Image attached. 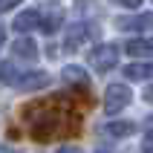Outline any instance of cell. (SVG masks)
I'll list each match as a JSON object with an SVG mask.
<instances>
[{
  "instance_id": "cell-10",
  "label": "cell",
  "mask_w": 153,
  "mask_h": 153,
  "mask_svg": "<svg viewBox=\"0 0 153 153\" xmlns=\"http://www.w3.org/2000/svg\"><path fill=\"white\" fill-rule=\"evenodd\" d=\"M61 20H64V12L61 9H55V12H46V15H41V32H46V35H52L55 29L61 26Z\"/></svg>"
},
{
  "instance_id": "cell-13",
  "label": "cell",
  "mask_w": 153,
  "mask_h": 153,
  "mask_svg": "<svg viewBox=\"0 0 153 153\" xmlns=\"http://www.w3.org/2000/svg\"><path fill=\"white\" fill-rule=\"evenodd\" d=\"M84 35H87L84 23H78L75 29H69V32H67V41H64V49H67V52L78 49V46H81V41H84Z\"/></svg>"
},
{
  "instance_id": "cell-4",
  "label": "cell",
  "mask_w": 153,
  "mask_h": 153,
  "mask_svg": "<svg viewBox=\"0 0 153 153\" xmlns=\"http://www.w3.org/2000/svg\"><path fill=\"white\" fill-rule=\"evenodd\" d=\"M49 84V75L46 72H23V75L17 78V90H23V93H35V90H43V87Z\"/></svg>"
},
{
  "instance_id": "cell-14",
  "label": "cell",
  "mask_w": 153,
  "mask_h": 153,
  "mask_svg": "<svg viewBox=\"0 0 153 153\" xmlns=\"http://www.w3.org/2000/svg\"><path fill=\"white\" fill-rule=\"evenodd\" d=\"M17 3H20V0H0V15H3V12H12Z\"/></svg>"
},
{
  "instance_id": "cell-6",
  "label": "cell",
  "mask_w": 153,
  "mask_h": 153,
  "mask_svg": "<svg viewBox=\"0 0 153 153\" xmlns=\"http://www.w3.org/2000/svg\"><path fill=\"white\" fill-rule=\"evenodd\" d=\"M15 32H32V29H38L41 26V12L38 9H26V12H20V15L15 17Z\"/></svg>"
},
{
  "instance_id": "cell-18",
  "label": "cell",
  "mask_w": 153,
  "mask_h": 153,
  "mask_svg": "<svg viewBox=\"0 0 153 153\" xmlns=\"http://www.w3.org/2000/svg\"><path fill=\"white\" fill-rule=\"evenodd\" d=\"M145 101H150V104H153V84H147V87H145Z\"/></svg>"
},
{
  "instance_id": "cell-9",
  "label": "cell",
  "mask_w": 153,
  "mask_h": 153,
  "mask_svg": "<svg viewBox=\"0 0 153 153\" xmlns=\"http://www.w3.org/2000/svg\"><path fill=\"white\" fill-rule=\"evenodd\" d=\"M64 81L67 84H78L81 90H90V78L81 67H64Z\"/></svg>"
},
{
  "instance_id": "cell-3",
  "label": "cell",
  "mask_w": 153,
  "mask_h": 153,
  "mask_svg": "<svg viewBox=\"0 0 153 153\" xmlns=\"http://www.w3.org/2000/svg\"><path fill=\"white\" fill-rule=\"evenodd\" d=\"M116 26L121 32H142L145 35L147 29H153V15L150 12H145V15H127V17H119Z\"/></svg>"
},
{
  "instance_id": "cell-17",
  "label": "cell",
  "mask_w": 153,
  "mask_h": 153,
  "mask_svg": "<svg viewBox=\"0 0 153 153\" xmlns=\"http://www.w3.org/2000/svg\"><path fill=\"white\" fill-rule=\"evenodd\" d=\"M58 153H84V150L75 147V145H64V147H58Z\"/></svg>"
},
{
  "instance_id": "cell-5",
  "label": "cell",
  "mask_w": 153,
  "mask_h": 153,
  "mask_svg": "<svg viewBox=\"0 0 153 153\" xmlns=\"http://www.w3.org/2000/svg\"><path fill=\"white\" fill-rule=\"evenodd\" d=\"M124 52H127L130 58H153V38H133V41L124 43Z\"/></svg>"
},
{
  "instance_id": "cell-7",
  "label": "cell",
  "mask_w": 153,
  "mask_h": 153,
  "mask_svg": "<svg viewBox=\"0 0 153 153\" xmlns=\"http://www.w3.org/2000/svg\"><path fill=\"white\" fill-rule=\"evenodd\" d=\"M12 52H15L17 58H23V61H38V43L32 41V38H20V41L12 43Z\"/></svg>"
},
{
  "instance_id": "cell-8",
  "label": "cell",
  "mask_w": 153,
  "mask_h": 153,
  "mask_svg": "<svg viewBox=\"0 0 153 153\" xmlns=\"http://www.w3.org/2000/svg\"><path fill=\"white\" fill-rule=\"evenodd\" d=\"M124 75H127L130 81H147V78H153V61L127 64V67H124Z\"/></svg>"
},
{
  "instance_id": "cell-1",
  "label": "cell",
  "mask_w": 153,
  "mask_h": 153,
  "mask_svg": "<svg viewBox=\"0 0 153 153\" xmlns=\"http://www.w3.org/2000/svg\"><path fill=\"white\" fill-rule=\"evenodd\" d=\"M116 64H119V46H116V43H101V46L90 49V67L93 69L110 72Z\"/></svg>"
},
{
  "instance_id": "cell-20",
  "label": "cell",
  "mask_w": 153,
  "mask_h": 153,
  "mask_svg": "<svg viewBox=\"0 0 153 153\" xmlns=\"http://www.w3.org/2000/svg\"><path fill=\"white\" fill-rule=\"evenodd\" d=\"M3 43H6V29L0 26V46H3Z\"/></svg>"
},
{
  "instance_id": "cell-21",
  "label": "cell",
  "mask_w": 153,
  "mask_h": 153,
  "mask_svg": "<svg viewBox=\"0 0 153 153\" xmlns=\"http://www.w3.org/2000/svg\"><path fill=\"white\" fill-rule=\"evenodd\" d=\"M0 153H15V150H12V147H3V145H0Z\"/></svg>"
},
{
  "instance_id": "cell-19",
  "label": "cell",
  "mask_w": 153,
  "mask_h": 153,
  "mask_svg": "<svg viewBox=\"0 0 153 153\" xmlns=\"http://www.w3.org/2000/svg\"><path fill=\"white\" fill-rule=\"evenodd\" d=\"M142 153H153V142H147V145H142Z\"/></svg>"
},
{
  "instance_id": "cell-16",
  "label": "cell",
  "mask_w": 153,
  "mask_h": 153,
  "mask_svg": "<svg viewBox=\"0 0 153 153\" xmlns=\"http://www.w3.org/2000/svg\"><path fill=\"white\" fill-rule=\"evenodd\" d=\"M119 6H124V9H139L142 6V0H116Z\"/></svg>"
},
{
  "instance_id": "cell-11",
  "label": "cell",
  "mask_w": 153,
  "mask_h": 153,
  "mask_svg": "<svg viewBox=\"0 0 153 153\" xmlns=\"http://www.w3.org/2000/svg\"><path fill=\"white\" fill-rule=\"evenodd\" d=\"M107 133H110L113 139H127L136 133V124L133 121H110L107 124Z\"/></svg>"
},
{
  "instance_id": "cell-12",
  "label": "cell",
  "mask_w": 153,
  "mask_h": 153,
  "mask_svg": "<svg viewBox=\"0 0 153 153\" xmlns=\"http://www.w3.org/2000/svg\"><path fill=\"white\" fill-rule=\"evenodd\" d=\"M20 75H23V72H20L12 61H0V81H3V84H12V87H15Z\"/></svg>"
},
{
  "instance_id": "cell-22",
  "label": "cell",
  "mask_w": 153,
  "mask_h": 153,
  "mask_svg": "<svg viewBox=\"0 0 153 153\" xmlns=\"http://www.w3.org/2000/svg\"><path fill=\"white\" fill-rule=\"evenodd\" d=\"M98 153H110V150H98Z\"/></svg>"
},
{
  "instance_id": "cell-2",
  "label": "cell",
  "mask_w": 153,
  "mask_h": 153,
  "mask_svg": "<svg viewBox=\"0 0 153 153\" xmlns=\"http://www.w3.org/2000/svg\"><path fill=\"white\" fill-rule=\"evenodd\" d=\"M130 101H133V93H130L127 84H110V87H107V93H104V110L110 113V116L121 113Z\"/></svg>"
},
{
  "instance_id": "cell-15",
  "label": "cell",
  "mask_w": 153,
  "mask_h": 153,
  "mask_svg": "<svg viewBox=\"0 0 153 153\" xmlns=\"http://www.w3.org/2000/svg\"><path fill=\"white\" fill-rule=\"evenodd\" d=\"M145 136H147V142H153V116L145 119Z\"/></svg>"
}]
</instances>
